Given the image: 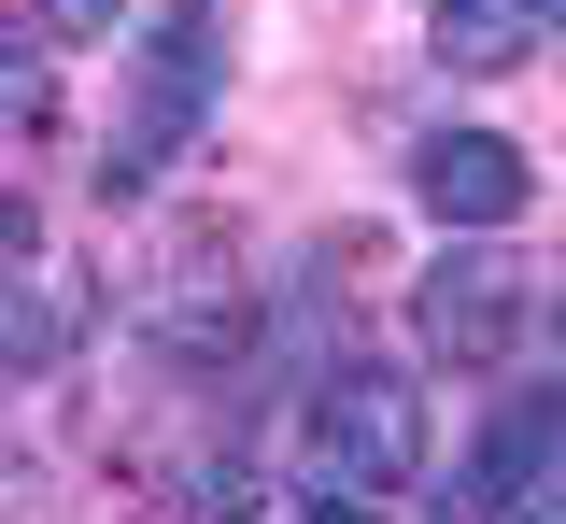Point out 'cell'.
Instances as JSON below:
<instances>
[{
    "label": "cell",
    "instance_id": "6da1fadb",
    "mask_svg": "<svg viewBox=\"0 0 566 524\" xmlns=\"http://www.w3.org/2000/svg\"><path fill=\"white\" fill-rule=\"evenodd\" d=\"M212 85H227V0H156L128 43V85H114V128H99V185L114 199H142L212 128Z\"/></svg>",
    "mask_w": 566,
    "mask_h": 524
},
{
    "label": "cell",
    "instance_id": "7a4b0ae2",
    "mask_svg": "<svg viewBox=\"0 0 566 524\" xmlns=\"http://www.w3.org/2000/svg\"><path fill=\"white\" fill-rule=\"evenodd\" d=\"M312 482L340 511L424 496V382L382 369V355H326L312 369Z\"/></svg>",
    "mask_w": 566,
    "mask_h": 524
},
{
    "label": "cell",
    "instance_id": "3957f363",
    "mask_svg": "<svg viewBox=\"0 0 566 524\" xmlns=\"http://www.w3.org/2000/svg\"><path fill=\"white\" fill-rule=\"evenodd\" d=\"M411 340H424L453 382L510 369V340H524V270L495 255V227H453V255L411 284Z\"/></svg>",
    "mask_w": 566,
    "mask_h": 524
},
{
    "label": "cell",
    "instance_id": "277c9868",
    "mask_svg": "<svg viewBox=\"0 0 566 524\" xmlns=\"http://www.w3.org/2000/svg\"><path fill=\"white\" fill-rule=\"evenodd\" d=\"M85 326H99V298H85V270H71L43 227L0 199V382H43L85 355Z\"/></svg>",
    "mask_w": 566,
    "mask_h": 524
},
{
    "label": "cell",
    "instance_id": "5b68a950",
    "mask_svg": "<svg viewBox=\"0 0 566 524\" xmlns=\"http://www.w3.org/2000/svg\"><path fill=\"white\" fill-rule=\"evenodd\" d=\"M411 199L439 227H524L538 213V170H524V143H495V128H439V143H411Z\"/></svg>",
    "mask_w": 566,
    "mask_h": 524
},
{
    "label": "cell",
    "instance_id": "8992f818",
    "mask_svg": "<svg viewBox=\"0 0 566 524\" xmlns=\"http://www.w3.org/2000/svg\"><path fill=\"white\" fill-rule=\"evenodd\" d=\"M439 511H566V397H524V411H495V426H482V453H468V482H453Z\"/></svg>",
    "mask_w": 566,
    "mask_h": 524
},
{
    "label": "cell",
    "instance_id": "52a82bcc",
    "mask_svg": "<svg viewBox=\"0 0 566 524\" xmlns=\"http://www.w3.org/2000/svg\"><path fill=\"white\" fill-rule=\"evenodd\" d=\"M553 43V0H424V57L439 72H524Z\"/></svg>",
    "mask_w": 566,
    "mask_h": 524
},
{
    "label": "cell",
    "instance_id": "ba28073f",
    "mask_svg": "<svg viewBox=\"0 0 566 524\" xmlns=\"http://www.w3.org/2000/svg\"><path fill=\"white\" fill-rule=\"evenodd\" d=\"M43 14H57V29H99V0H43Z\"/></svg>",
    "mask_w": 566,
    "mask_h": 524
},
{
    "label": "cell",
    "instance_id": "9c48e42d",
    "mask_svg": "<svg viewBox=\"0 0 566 524\" xmlns=\"http://www.w3.org/2000/svg\"><path fill=\"white\" fill-rule=\"evenodd\" d=\"M553 14H566V0H553Z\"/></svg>",
    "mask_w": 566,
    "mask_h": 524
}]
</instances>
